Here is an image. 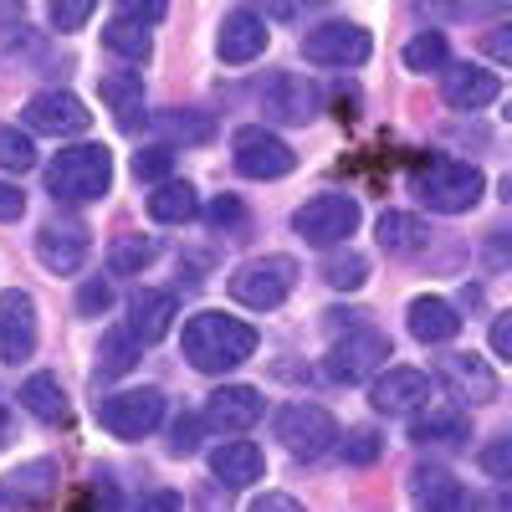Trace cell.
<instances>
[{
  "instance_id": "obj_10",
  "label": "cell",
  "mask_w": 512,
  "mask_h": 512,
  "mask_svg": "<svg viewBox=\"0 0 512 512\" xmlns=\"http://www.w3.org/2000/svg\"><path fill=\"white\" fill-rule=\"evenodd\" d=\"M369 52H374V41L359 21H323L303 36V57L313 67H359L369 62Z\"/></svg>"
},
{
  "instance_id": "obj_42",
  "label": "cell",
  "mask_w": 512,
  "mask_h": 512,
  "mask_svg": "<svg viewBox=\"0 0 512 512\" xmlns=\"http://www.w3.org/2000/svg\"><path fill=\"white\" fill-rule=\"evenodd\" d=\"M195 446H200V420L180 415V420H175V431H169V451H175V456H190Z\"/></svg>"
},
{
  "instance_id": "obj_12",
  "label": "cell",
  "mask_w": 512,
  "mask_h": 512,
  "mask_svg": "<svg viewBox=\"0 0 512 512\" xmlns=\"http://www.w3.org/2000/svg\"><path fill=\"white\" fill-rule=\"evenodd\" d=\"M21 118H26L31 134H52V139L88 134V123H93L88 103H82L77 93H62V88H52V93H36V98L21 108Z\"/></svg>"
},
{
  "instance_id": "obj_25",
  "label": "cell",
  "mask_w": 512,
  "mask_h": 512,
  "mask_svg": "<svg viewBox=\"0 0 512 512\" xmlns=\"http://www.w3.org/2000/svg\"><path fill=\"white\" fill-rule=\"evenodd\" d=\"M52 492H57V461H26L0 487V497H11L16 507H41L52 502Z\"/></svg>"
},
{
  "instance_id": "obj_50",
  "label": "cell",
  "mask_w": 512,
  "mask_h": 512,
  "mask_svg": "<svg viewBox=\"0 0 512 512\" xmlns=\"http://www.w3.org/2000/svg\"><path fill=\"white\" fill-rule=\"evenodd\" d=\"M11 21H21V6H0V26H11Z\"/></svg>"
},
{
  "instance_id": "obj_43",
  "label": "cell",
  "mask_w": 512,
  "mask_h": 512,
  "mask_svg": "<svg viewBox=\"0 0 512 512\" xmlns=\"http://www.w3.org/2000/svg\"><path fill=\"white\" fill-rule=\"evenodd\" d=\"M164 11H169L164 0H149V6H144V0H128L118 16H123V21H134V26H149V21H164Z\"/></svg>"
},
{
  "instance_id": "obj_15",
  "label": "cell",
  "mask_w": 512,
  "mask_h": 512,
  "mask_svg": "<svg viewBox=\"0 0 512 512\" xmlns=\"http://www.w3.org/2000/svg\"><path fill=\"white\" fill-rule=\"evenodd\" d=\"M441 384L456 395V405H461V400L492 405V400L502 395L497 369H492L487 359H477V354H446V359H441Z\"/></svg>"
},
{
  "instance_id": "obj_11",
  "label": "cell",
  "mask_w": 512,
  "mask_h": 512,
  "mask_svg": "<svg viewBox=\"0 0 512 512\" xmlns=\"http://www.w3.org/2000/svg\"><path fill=\"white\" fill-rule=\"evenodd\" d=\"M425 400H436V384H431L425 369L390 364L384 374H374V384H369V405L379 415H415Z\"/></svg>"
},
{
  "instance_id": "obj_45",
  "label": "cell",
  "mask_w": 512,
  "mask_h": 512,
  "mask_svg": "<svg viewBox=\"0 0 512 512\" xmlns=\"http://www.w3.org/2000/svg\"><path fill=\"white\" fill-rule=\"evenodd\" d=\"M246 512H308L297 497H287V492H267V497H256Z\"/></svg>"
},
{
  "instance_id": "obj_35",
  "label": "cell",
  "mask_w": 512,
  "mask_h": 512,
  "mask_svg": "<svg viewBox=\"0 0 512 512\" xmlns=\"http://www.w3.org/2000/svg\"><path fill=\"white\" fill-rule=\"evenodd\" d=\"M446 62H451V47H446L441 31H420L410 47H405V67L410 72H441Z\"/></svg>"
},
{
  "instance_id": "obj_21",
  "label": "cell",
  "mask_w": 512,
  "mask_h": 512,
  "mask_svg": "<svg viewBox=\"0 0 512 512\" xmlns=\"http://www.w3.org/2000/svg\"><path fill=\"white\" fill-rule=\"evenodd\" d=\"M267 472V456L256 441H221L216 451H210V477H216L221 487H251L256 477Z\"/></svg>"
},
{
  "instance_id": "obj_48",
  "label": "cell",
  "mask_w": 512,
  "mask_h": 512,
  "mask_svg": "<svg viewBox=\"0 0 512 512\" xmlns=\"http://www.w3.org/2000/svg\"><path fill=\"white\" fill-rule=\"evenodd\" d=\"M134 512H185V502H180V492H149Z\"/></svg>"
},
{
  "instance_id": "obj_9",
  "label": "cell",
  "mask_w": 512,
  "mask_h": 512,
  "mask_svg": "<svg viewBox=\"0 0 512 512\" xmlns=\"http://www.w3.org/2000/svg\"><path fill=\"white\" fill-rule=\"evenodd\" d=\"M231 159L246 180H282L297 169V154L287 139H277L272 128H236L231 139Z\"/></svg>"
},
{
  "instance_id": "obj_3",
  "label": "cell",
  "mask_w": 512,
  "mask_h": 512,
  "mask_svg": "<svg viewBox=\"0 0 512 512\" xmlns=\"http://www.w3.org/2000/svg\"><path fill=\"white\" fill-rule=\"evenodd\" d=\"M487 190V175L477 164H466V159H431V164H420L415 169V195L441 210V216H461V210H472Z\"/></svg>"
},
{
  "instance_id": "obj_4",
  "label": "cell",
  "mask_w": 512,
  "mask_h": 512,
  "mask_svg": "<svg viewBox=\"0 0 512 512\" xmlns=\"http://www.w3.org/2000/svg\"><path fill=\"white\" fill-rule=\"evenodd\" d=\"M292 287H297V262L292 256H251V262H241L231 272V297L241 308H256V313L282 308Z\"/></svg>"
},
{
  "instance_id": "obj_39",
  "label": "cell",
  "mask_w": 512,
  "mask_h": 512,
  "mask_svg": "<svg viewBox=\"0 0 512 512\" xmlns=\"http://www.w3.org/2000/svg\"><path fill=\"white\" fill-rule=\"evenodd\" d=\"M379 431H349V441H344V461H354V466H369V461H379Z\"/></svg>"
},
{
  "instance_id": "obj_30",
  "label": "cell",
  "mask_w": 512,
  "mask_h": 512,
  "mask_svg": "<svg viewBox=\"0 0 512 512\" xmlns=\"http://www.w3.org/2000/svg\"><path fill=\"white\" fill-rule=\"evenodd\" d=\"M21 405H26L36 420H47V425L67 420V395H62L57 374H31V379L21 384Z\"/></svg>"
},
{
  "instance_id": "obj_41",
  "label": "cell",
  "mask_w": 512,
  "mask_h": 512,
  "mask_svg": "<svg viewBox=\"0 0 512 512\" xmlns=\"http://www.w3.org/2000/svg\"><path fill=\"white\" fill-rule=\"evenodd\" d=\"M205 221H210V226H221V231H226V226L236 231V226H246V210H241V200H236V195H221V200H210Z\"/></svg>"
},
{
  "instance_id": "obj_31",
  "label": "cell",
  "mask_w": 512,
  "mask_h": 512,
  "mask_svg": "<svg viewBox=\"0 0 512 512\" xmlns=\"http://www.w3.org/2000/svg\"><path fill=\"white\" fill-rule=\"evenodd\" d=\"M323 282L338 287V292L364 287V282H369V256L354 251V246H333V251L323 256Z\"/></svg>"
},
{
  "instance_id": "obj_38",
  "label": "cell",
  "mask_w": 512,
  "mask_h": 512,
  "mask_svg": "<svg viewBox=\"0 0 512 512\" xmlns=\"http://www.w3.org/2000/svg\"><path fill=\"white\" fill-rule=\"evenodd\" d=\"M169 169H175V149H164V144H154V149L134 154V175H139V180H159V185H164Z\"/></svg>"
},
{
  "instance_id": "obj_7",
  "label": "cell",
  "mask_w": 512,
  "mask_h": 512,
  "mask_svg": "<svg viewBox=\"0 0 512 512\" xmlns=\"http://www.w3.org/2000/svg\"><path fill=\"white\" fill-rule=\"evenodd\" d=\"M292 231L313 246H344L359 231V200L349 195H313L292 210Z\"/></svg>"
},
{
  "instance_id": "obj_6",
  "label": "cell",
  "mask_w": 512,
  "mask_h": 512,
  "mask_svg": "<svg viewBox=\"0 0 512 512\" xmlns=\"http://www.w3.org/2000/svg\"><path fill=\"white\" fill-rule=\"evenodd\" d=\"M272 431H277V441H282L297 461H318V456L338 441L333 415H328L323 405H308V400L282 405V410H277V420H272Z\"/></svg>"
},
{
  "instance_id": "obj_33",
  "label": "cell",
  "mask_w": 512,
  "mask_h": 512,
  "mask_svg": "<svg viewBox=\"0 0 512 512\" xmlns=\"http://www.w3.org/2000/svg\"><path fill=\"white\" fill-rule=\"evenodd\" d=\"M159 256V246H154V236H118L113 246H108V272L113 277H134V272H144L149 262Z\"/></svg>"
},
{
  "instance_id": "obj_22",
  "label": "cell",
  "mask_w": 512,
  "mask_h": 512,
  "mask_svg": "<svg viewBox=\"0 0 512 512\" xmlns=\"http://www.w3.org/2000/svg\"><path fill=\"white\" fill-rule=\"evenodd\" d=\"M441 93H446V103L451 108H461V113H477V108H487V103H497L502 98V77L497 72H487V67H451L446 72V82H441Z\"/></svg>"
},
{
  "instance_id": "obj_27",
  "label": "cell",
  "mask_w": 512,
  "mask_h": 512,
  "mask_svg": "<svg viewBox=\"0 0 512 512\" xmlns=\"http://www.w3.org/2000/svg\"><path fill=\"white\" fill-rule=\"evenodd\" d=\"M195 210H200V200H195V185L190 180H164L149 195V216L159 226H185V221H195Z\"/></svg>"
},
{
  "instance_id": "obj_16",
  "label": "cell",
  "mask_w": 512,
  "mask_h": 512,
  "mask_svg": "<svg viewBox=\"0 0 512 512\" xmlns=\"http://www.w3.org/2000/svg\"><path fill=\"white\" fill-rule=\"evenodd\" d=\"M88 226L82 221H47L36 236V256H41V267L57 272V277H72L82 262H88Z\"/></svg>"
},
{
  "instance_id": "obj_2",
  "label": "cell",
  "mask_w": 512,
  "mask_h": 512,
  "mask_svg": "<svg viewBox=\"0 0 512 512\" xmlns=\"http://www.w3.org/2000/svg\"><path fill=\"white\" fill-rule=\"evenodd\" d=\"M108 185H113V154L103 144H72L47 164V190L67 205L103 200Z\"/></svg>"
},
{
  "instance_id": "obj_32",
  "label": "cell",
  "mask_w": 512,
  "mask_h": 512,
  "mask_svg": "<svg viewBox=\"0 0 512 512\" xmlns=\"http://www.w3.org/2000/svg\"><path fill=\"white\" fill-rule=\"evenodd\" d=\"M139 344H134V333L128 328H113V333H103V344H98V374L103 379H118V374H128L139 364Z\"/></svg>"
},
{
  "instance_id": "obj_5",
  "label": "cell",
  "mask_w": 512,
  "mask_h": 512,
  "mask_svg": "<svg viewBox=\"0 0 512 512\" xmlns=\"http://www.w3.org/2000/svg\"><path fill=\"white\" fill-rule=\"evenodd\" d=\"M390 359H395L390 333H379V328L359 323V328H349V333L328 349V364H323V369H328V379H338V384H359V379L379 374Z\"/></svg>"
},
{
  "instance_id": "obj_37",
  "label": "cell",
  "mask_w": 512,
  "mask_h": 512,
  "mask_svg": "<svg viewBox=\"0 0 512 512\" xmlns=\"http://www.w3.org/2000/svg\"><path fill=\"white\" fill-rule=\"evenodd\" d=\"M93 0H52V6H47V16H52V26L57 31H77V26H88L93 21Z\"/></svg>"
},
{
  "instance_id": "obj_47",
  "label": "cell",
  "mask_w": 512,
  "mask_h": 512,
  "mask_svg": "<svg viewBox=\"0 0 512 512\" xmlns=\"http://www.w3.org/2000/svg\"><path fill=\"white\" fill-rule=\"evenodd\" d=\"M21 216H26V195L0 180V221H21Z\"/></svg>"
},
{
  "instance_id": "obj_20",
  "label": "cell",
  "mask_w": 512,
  "mask_h": 512,
  "mask_svg": "<svg viewBox=\"0 0 512 512\" xmlns=\"http://www.w3.org/2000/svg\"><path fill=\"white\" fill-rule=\"evenodd\" d=\"M267 41H272V31H267L262 16H256V11H231V16L221 21L216 52H221V62L246 67V62H256V57L267 52Z\"/></svg>"
},
{
  "instance_id": "obj_26",
  "label": "cell",
  "mask_w": 512,
  "mask_h": 512,
  "mask_svg": "<svg viewBox=\"0 0 512 512\" xmlns=\"http://www.w3.org/2000/svg\"><path fill=\"white\" fill-rule=\"evenodd\" d=\"M103 103L118 113L123 128H139V113H144V77L139 72H103Z\"/></svg>"
},
{
  "instance_id": "obj_36",
  "label": "cell",
  "mask_w": 512,
  "mask_h": 512,
  "mask_svg": "<svg viewBox=\"0 0 512 512\" xmlns=\"http://www.w3.org/2000/svg\"><path fill=\"white\" fill-rule=\"evenodd\" d=\"M36 164V144L21 134V128H0V169H11V175H26Z\"/></svg>"
},
{
  "instance_id": "obj_24",
  "label": "cell",
  "mask_w": 512,
  "mask_h": 512,
  "mask_svg": "<svg viewBox=\"0 0 512 512\" xmlns=\"http://www.w3.org/2000/svg\"><path fill=\"white\" fill-rule=\"evenodd\" d=\"M405 323H410V333L420 338V344H451V338L461 333V313L436 292L415 297V303L405 308Z\"/></svg>"
},
{
  "instance_id": "obj_14",
  "label": "cell",
  "mask_w": 512,
  "mask_h": 512,
  "mask_svg": "<svg viewBox=\"0 0 512 512\" xmlns=\"http://www.w3.org/2000/svg\"><path fill=\"white\" fill-rule=\"evenodd\" d=\"M267 415V400L251 390V384H226V390H216L205 400V415H200V425H210L216 436H246L256 420Z\"/></svg>"
},
{
  "instance_id": "obj_18",
  "label": "cell",
  "mask_w": 512,
  "mask_h": 512,
  "mask_svg": "<svg viewBox=\"0 0 512 512\" xmlns=\"http://www.w3.org/2000/svg\"><path fill=\"white\" fill-rule=\"evenodd\" d=\"M262 108L277 123H308L318 113V88L303 72H272L267 88H262Z\"/></svg>"
},
{
  "instance_id": "obj_28",
  "label": "cell",
  "mask_w": 512,
  "mask_h": 512,
  "mask_svg": "<svg viewBox=\"0 0 512 512\" xmlns=\"http://www.w3.org/2000/svg\"><path fill=\"white\" fill-rule=\"evenodd\" d=\"M154 128H159L169 144H205L210 134H216L210 113H195V108H164V113H154Z\"/></svg>"
},
{
  "instance_id": "obj_49",
  "label": "cell",
  "mask_w": 512,
  "mask_h": 512,
  "mask_svg": "<svg viewBox=\"0 0 512 512\" xmlns=\"http://www.w3.org/2000/svg\"><path fill=\"white\" fill-rule=\"evenodd\" d=\"M507 31H512V26H497V31H487V41H482L497 62H512V36H507Z\"/></svg>"
},
{
  "instance_id": "obj_40",
  "label": "cell",
  "mask_w": 512,
  "mask_h": 512,
  "mask_svg": "<svg viewBox=\"0 0 512 512\" xmlns=\"http://www.w3.org/2000/svg\"><path fill=\"white\" fill-rule=\"evenodd\" d=\"M477 461H482V472H487V477H497V482H502V477H512V441H507V436H497Z\"/></svg>"
},
{
  "instance_id": "obj_29",
  "label": "cell",
  "mask_w": 512,
  "mask_h": 512,
  "mask_svg": "<svg viewBox=\"0 0 512 512\" xmlns=\"http://www.w3.org/2000/svg\"><path fill=\"white\" fill-rule=\"evenodd\" d=\"M425 221L420 216H405V210H384L379 216V246L390 251V256H410V251H420L425 246Z\"/></svg>"
},
{
  "instance_id": "obj_51",
  "label": "cell",
  "mask_w": 512,
  "mask_h": 512,
  "mask_svg": "<svg viewBox=\"0 0 512 512\" xmlns=\"http://www.w3.org/2000/svg\"><path fill=\"white\" fill-rule=\"evenodd\" d=\"M0 431H6V410H0Z\"/></svg>"
},
{
  "instance_id": "obj_44",
  "label": "cell",
  "mask_w": 512,
  "mask_h": 512,
  "mask_svg": "<svg viewBox=\"0 0 512 512\" xmlns=\"http://www.w3.org/2000/svg\"><path fill=\"white\" fill-rule=\"evenodd\" d=\"M108 303H113V287L108 282H88V287H82V297H77L82 313H108Z\"/></svg>"
},
{
  "instance_id": "obj_46",
  "label": "cell",
  "mask_w": 512,
  "mask_h": 512,
  "mask_svg": "<svg viewBox=\"0 0 512 512\" xmlns=\"http://www.w3.org/2000/svg\"><path fill=\"white\" fill-rule=\"evenodd\" d=\"M492 354L497 359H512V313H497L492 318Z\"/></svg>"
},
{
  "instance_id": "obj_17",
  "label": "cell",
  "mask_w": 512,
  "mask_h": 512,
  "mask_svg": "<svg viewBox=\"0 0 512 512\" xmlns=\"http://www.w3.org/2000/svg\"><path fill=\"white\" fill-rule=\"evenodd\" d=\"M410 502H415V512H477V497L466 492L446 466H415L410 472Z\"/></svg>"
},
{
  "instance_id": "obj_19",
  "label": "cell",
  "mask_w": 512,
  "mask_h": 512,
  "mask_svg": "<svg viewBox=\"0 0 512 512\" xmlns=\"http://www.w3.org/2000/svg\"><path fill=\"white\" fill-rule=\"evenodd\" d=\"M466 436H472V415H466V405H456V400H425L410 415V441L415 446H431V441L456 446Z\"/></svg>"
},
{
  "instance_id": "obj_13",
  "label": "cell",
  "mask_w": 512,
  "mask_h": 512,
  "mask_svg": "<svg viewBox=\"0 0 512 512\" xmlns=\"http://www.w3.org/2000/svg\"><path fill=\"white\" fill-rule=\"evenodd\" d=\"M36 297L11 287V292H0V364H21L36 354Z\"/></svg>"
},
{
  "instance_id": "obj_1",
  "label": "cell",
  "mask_w": 512,
  "mask_h": 512,
  "mask_svg": "<svg viewBox=\"0 0 512 512\" xmlns=\"http://www.w3.org/2000/svg\"><path fill=\"white\" fill-rule=\"evenodd\" d=\"M251 354H256V328L246 318L205 308V313H195L185 323V359L200 374H226V369L246 364Z\"/></svg>"
},
{
  "instance_id": "obj_23",
  "label": "cell",
  "mask_w": 512,
  "mask_h": 512,
  "mask_svg": "<svg viewBox=\"0 0 512 512\" xmlns=\"http://www.w3.org/2000/svg\"><path fill=\"white\" fill-rule=\"evenodd\" d=\"M175 313H180V303H175V292H139L134 303H128V333H134V344L144 349V344H159V338L175 328Z\"/></svg>"
},
{
  "instance_id": "obj_8",
  "label": "cell",
  "mask_w": 512,
  "mask_h": 512,
  "mask_svg": "<svg viewBox=\"0 0 512 512\" xmlns=\"http://www.w3.org/2000/svg\"><path fill=\"white\" fill-rule=\"evenodd\" d=\"M164 420V390H123L98 400V425L118 441H144Z\"/></svg>"
},
{
  "instance_id": "obj_34",
  "label": "cell",
  "mask_w": 512,
  "mask_h": 512,
  "mask_svg": "<svg viewBox=\"0 0 512 512\" xmlns=\"http://www.w3.org/2000/svg\"><path fill=\"white\" fill-rule=\"evenodd\" d=\"M103 47L108 52H118L123 62H149V31L144 26H134V21H123V16H113L108 26H103Z\"/></svg>"
}]
</instances>
